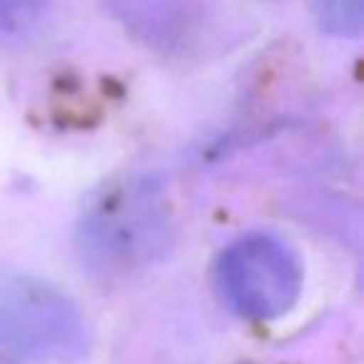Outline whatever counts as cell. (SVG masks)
Segmentation results:
<instances>
[{
    "mask_svg": "<svg viewBox=\"0 0 364 364\" xmlns=\"http://www.w3.org/2000/svg\"><path fill=\"white\" fill-rule=\"evenodd\" d=\"M170 210L150 180H122L102 190L77 228L82 262L100 277L147 267L170 242Z\"/></svg>",
    "mask_w": 364,
    "mask_h": 364,
    "instance_id": "6da1fadb",
    "label": "cell"
},
{
    "mask_svg": "<svg viewBox=\"0 0 364 364\" xmlns=\"http://www.w3.org/2000/svg\"><path fill=\"white\" fill-rule=\"evenodd\" d=\"M0 344L38 362L75 364L90 334L77 304L55 284L28 274L0 277Z\"/></svg>",
    "mask_w": 364,
    "mask_h": 364,
    "instance_id": "7a4b0ae2",
    "label": "cell"
},
{
    "mask_svg": "<svg viewBox=\"0 0 364 364\" xmlns=\"http://www.w3.org/2000/svg\"><path fill=\"white\" fill-rule=\"evenodd\" d=\"M223 299L247 319H274L289 312L302 292V264L294 250L272 235L240 237L218 264Z\"/></svg>",
    "mask_w": 364,
    "mask_h": 364,
    "instance_id": "3957f363",
    "label": "cell"
},
{
    "mask_svg": "<svg viewBox=\"0 0 364 364\" xmlns=\"http://www.w3.org/2000/svg\"><path fill=\"white\" fill-rule=\"evenodd\" d=\"M122 26L142 43L172 50L193 36L200 21V0H107Z\"/></svg>",
    "mask_w": 364,
    "mask_h": 364,
    "instance_id": "277c9868",
    "label": "cell"
},
{
    "mask_svg": "<svg viewBox=\"0 0 364 364\" xmlns=\"http://www.w3.org/2000/svg\"><path fill=\"white\" fill-rule=\"evenodd\" d=\"M314 18L327 36L357 38L364 23V0H314Z\"/></svg>",
    "mask_w": 364,
    "mask_h": 364,
    "instance_id": "5b68a950",
    "label": "cell"
},
{
    "mask_svg": "<svg viewBox=\"0 0 364 364\" xmlns=\"http://www.w3.org/2000/svg\"><path fill=\"white\" fill-rule=\"evenodd\" d=\"M48 0H0V36H18L38 26Z\"/></svg>",
    "mask_w": 364,
    "mask_h": 364,
    "instance_id": "8992f818",
    "label": "cell"
},
{
    "mask_svg": "<svg viewBox=\"0 0 364 364\" xmlns=\"http://www.w3.org/2000/svg\"><path fill=\"white\" fill-rule=\"evenodd\" d=\"M0 364H3V362H0Z\"/></svg>",
    "mask_w": 364,
    "mask_h": 364,
    "instance_id": "52a82bcc",
    "label": "cell"
}]
</instances>
